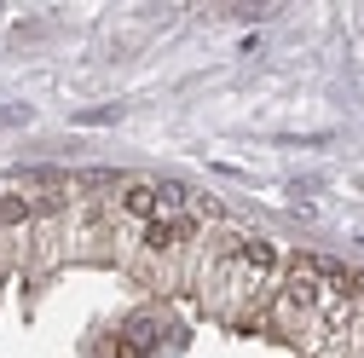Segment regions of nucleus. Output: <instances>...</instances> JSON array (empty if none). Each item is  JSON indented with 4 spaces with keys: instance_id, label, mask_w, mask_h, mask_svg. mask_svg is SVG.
Wrapping results in <instances>:
<instances>
[{
    "instance_id": "obj_1",
    "label": "nucleus",
    "mask_w": 364,
    "mask_h": 358,
    "mask_svg": "<svg viewBox=\"0 0 364 358\" xmlns=\"http://www.w3.org/2000/svg\"><path fill=\"white\" fill-rule=\"evenodd\" d=\"M156 335H162V318L139 312V318H127V324L116 330V341H110V358H145V352L156 347Z\"/></svg>"
}]
</instances>
